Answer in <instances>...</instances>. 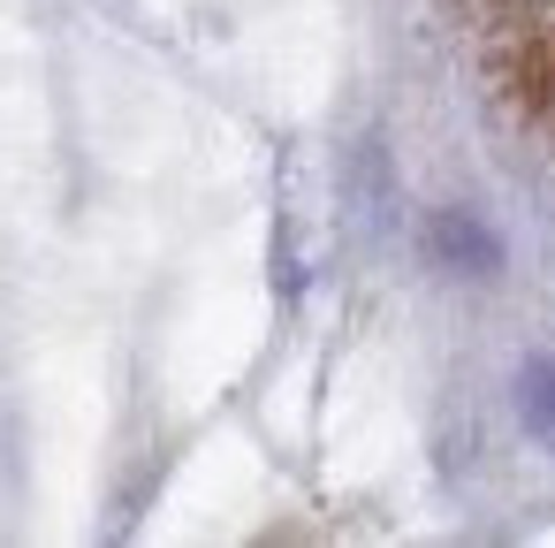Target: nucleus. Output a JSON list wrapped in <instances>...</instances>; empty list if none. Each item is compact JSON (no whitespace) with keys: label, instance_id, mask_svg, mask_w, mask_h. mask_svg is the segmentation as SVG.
<instances>
[{"label":"nucleus","instance_id":"nucleus-1","mask_svg":"<svg viewBox=\"0 0 555 548\" xmlns=\"http://www.w3.org/2000/svg\"><path fill=\"white\" fill-rule=\"evenodd\" d=\"M517 411H525V426H532L540 442H555V358L525 366V381H517Z\"/></svg>","mask_w":555,"mask_h":548}]
</instances>
